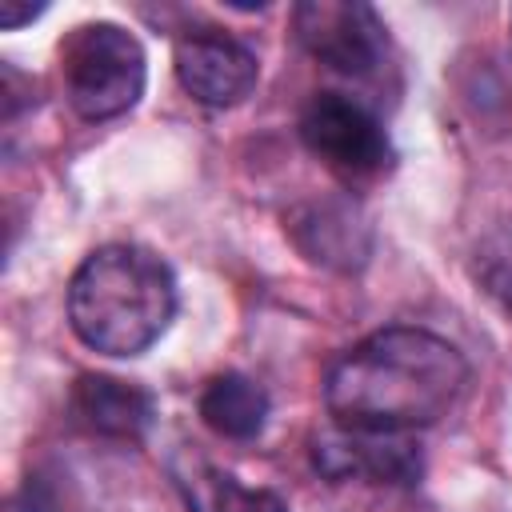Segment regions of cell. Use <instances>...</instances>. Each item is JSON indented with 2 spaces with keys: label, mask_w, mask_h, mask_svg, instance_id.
Here are the masks:
<instances>
[{
  "label": "cell",
  "mask_w": 512,
  "mask_h": 512,
  "mask_svg": "<svg viewBox=\"0 0 512 512\" xmlns=\"http://www.w3.org/2000/svg\"><path fill=\"white\" fill-rule=\"evenodd\" d=\"M468 384L464 352L420 324H388L324 372V408L344 432L412 436L440 424Z\"/></svg>",
  "instance_id": "cell-1"
},
{
  "label": "cell",
  "mask_w": 512,
  "mask_h": 512,
  "mask_svg": "<svg viewBox=\"0 0 512 512\" xmlns=\"http://www.w3.org/2000/svg\"><path fill=\"white\" fill-rule=\"evenodd\" d=\"M180 304L172 264L144 244H100L68 280V324L100 356H140L172 324Z\"/></svg>",
  "instance_id": "cell-2"
},
{
  "label": "cell",
  "mask_w": 512,
  "mask_h": 512,
  "mask_svg": "<svg viewBox=\"0 0 512 512\" xmlns=\"http://www.w3.org/2000/svg\"><path fill=\"white\" fill-rule=\"evenodd\" d=\"M60 76L68 108L88 124H104L140 104L148 84V56L124 24L88 20L64 36Z\"/></svg>",
  "instance_id": "cell-3"
},
{
  "label": "cell",
  "mask_w": 512,
  "mask_h": 512,
  "mask_svg": "<svg viewBox=\"0 0 512 512\" xmlns=\"http://www.w3.org/2000/svg\"><path fill=\"white\" fill-rule=\"evenodd\" d=\"M300 140L344 176H380L396 160L380 116L344 92H312L300 112Z\"/></svg>",
  "instance_id": "cell-4"
},
{
  "label": "cell",
  "mask_w": 512,
  "mask_h": 512,
  "mask_svg": "<svg viewBox=\"0 0 512 512\" xmlns=\"http://www.w3.org/2000/svg\"><path fill=\"white\" fill-rule=\"evenodd\" d=\"M292 28L300 48L340 76H372L388 56V24L364 0H304Z\"/></svg>",
  "instance_id": "cell-5"
},
{
  "label": "cell",
  "mask_w": 512,
  "mask_h": 512,
  "mask_svg": "<svg viewBox=\"0 0 512 512\" xmlns=\"http://www.w3.org/2000/svg\"><path fill=\"white\" fill-rule=\"evenodd\" d=\"M172 68L180 88L204 108H232L248 100L260 80L256 52L220 28H196V32L188 28L176 40Z\"/></svg>",
  "instance_id": "cell-6"
},
{
  "label": "cell",
  "mask_w": 512,
  "mask_h": 512,
  "mask_svg": "<svg viewBox=\"0 0 512 512\" xmlns=\"http://www.w3.org/2000/svg\"><path fill=\"white\" fill-rule=\"evenodd\" d=\"M312 464L328 480H372V484H416L424 464L404 436H364V432H328L312 444Z\"/></svg>",
  "instance_id": "cell-7"
},
{
  "label": "cell",
  "mask_w": 512,
  "mask_h": 512,
  "mask_svg": "<svg viewBox=\"0 0 512 512\" xmlns=\"http://www.w3.org/2000/svg\"><path fill=\"white\" fill-rule=\"evenodd\" d=\"M68 408L80 428L120 444L144 440L156 424V396L144 384L120 380L108 372H80L72 384Z\"/></svg>",
  "instance_id": "cell-8"
},
{
  "label": "cell",
  "mask_w": 512,
  "mask_h": 512,
  "mask_svg": "<svg viewBox=\"0 0 512 512\" xmlns=\"http://www.w3.org/2000/svg\"><path fill=\"white\" fill-rule=\"evenodd\" d=\"M168 476L188 512H288L280 492L240 484L228 468L208 460L196 444H180L168 456Z\"/></svg>",
  "instance_id": "cell-9"
},
{
  "label": "cell",
  "mask_w": 512,
  "mask_h": 512,
  "mask_svg": "<svg viewBox=\"0 0 512 512\" xmlns=\"http://www.w3.org/2000/svg\"><path fill=\"white\" fill-rule=\"evenodd\" d=\"M200 420L224 436V440H256L268 424L272 400L264 392V384H256L244 372H216L196 400Z\"/></svg>",
  "instance_id": "cell-10"
},
{
  "label": "cell",
  "mask_w": 512,
  "mask_h": 512,
  "mask_svg": "<svg viewBox=\"0 0 512 512\" xmlns=\"http://www.w3.org/2000/svg\"><path fill=\"white\" fill-rule=\"evenodd\" d=\"M472 276L480 292L512 320V216H500L472 252Z\"/></svg>",
  "instance_id": "cell-11"
},
{
  "label": "cell",
  "mask_w": 512,
  "mask_h": 512,
  "mask_svg": "<svg viewBox=\"0 0 512 512\" xmlns=\"http://www.w3.org/2000/svg\"><path fill=\"white\" fill-rule=\"evenodd\" d=\"M40 12H44V4H16V0H0V28L32 24Z\"/></svg>",
  "instance_id": "cell-12"
}]
</instances>
